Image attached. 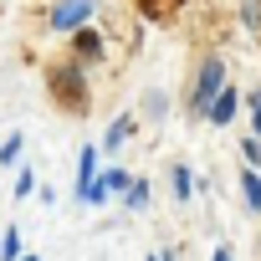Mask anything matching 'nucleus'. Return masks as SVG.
I'll list each match as a JSON object with an SVG mask.
<instances>
[{"mask_svg": "<svg viewBox=\"0 0 261 261\" xmlns=\"http://www.w3.org/2000/svg\"><path fill=\"white\" fill-rule=\"evenodd\" d=\"M246 102H251V134L261 139V87H251V97H246Z\"/></svg>", "mask_w": 261, "mask_h": 261, "instance_id": "nucleus-17", "label": "nucleus"}, {"mask_svg": "<svg viewBox=\"0 0 261 261\" xmlns=\"http://www.w3.org/2000/svg\"><path fill=\"white\" fill-rule=\"evenodd\" d=\"M97 16V0H57L51 6V31H77V26H87Z\"/></svg>", "mask_w": 261, "mask_h": 261, "instance_id": "nucleus-3", "label": "nucleus"}, {"mask_svg": "<svg viewBox=\"0 0 261 261\" xmlns=\"http://www.w3.org/2000/svg\"><path fill=\"white\" fill-rule=\"evenodd\" d=\"M149 200H154L149 179H134V185H128V195H123V205H128V210H149Z\"/></svg>", "mask_w": 261, "mask_h": 261, "instance_id": "nucleus-11", "label": "nucleus"}, {"mask_svg": "<svg viewBox=\"0 0 261 261\" xmlns=\"http://www.w3.org/2000/svg\"><path fill=\"white\" fill-rule=\"evenodd\" d=\"M128 134H134V113H123V118H113V123H108V134H102V154H118Z\"/></svg>", "mask_w": 261, "mask_h": 261, "instance_id": "nucleus-7", "label": "nucleus"}, {"mask_svg": "<svg viewBox=\"0 0 261 261\" xmlns=\"http://www.w3.org/2000/svg\"><path fill=\"white\" fill-rule=\"evenodd\" d=\"M210 261H230V246H215V251H210Z\"/></svg>", "mask_w": 261, "mask_h": 261, "instance_id": "nucleus-18", "label": "nucleus"}, {"mask_svg": "<svg viewBox=\"0 0 261 261\" xmlns=\"http://www.w3.org/2000/svg\"><path fill=\"white\" fill-rule=\"evenodd\" d=\"M169 179H174V200H179V205H190V195H195V174H190V164H174V169H169Z\"/></svg>", "mask_w": 261, "mask_h": 261, "instance_id": "nucleus-10", "label": "nucleus"}, {"mask_svg": "<svg viewBox=\"0 0 261 261\" xmlns=\"http://www.w3.org/2000/svg\"><path fill=\"white\" fill-rule=\"evenodd\" d=\"M241 195H246V210L251 215H261V169H241Z\"/></svg>", "mask_w": 261, "mask_h": 261, "instance_id": "nucleus-8", "label": "nucleus"}, {"mask_svg": "<svg viewBox=\"0 0 261 261\" xmlns=\"http://www.w3.org/2000/svg\"><path fill=\"white\" fill-rule=\"evenodd\" d=\"M21 144H26V134H11L6 144H0V164H6V169H11L16 159H21Z\"/></svg>", "mask_w": 261, "mask_h": 261, "instance_id": "nucleus-14", "label": "nucleus"}, {"mask_svg": "<svg viewBox=\"0 0 261 261\" xmlns=\"http://www.w3.org/2000/svg\"><path fill=\"white\" fill-rule=\"evenodd\" d=\"M97 179L108 185V195H128V185H134V174H128V169H118V164H108V169H97Z\"/></svg>", "mask_w": 261, "mask_h": 261, "instance_id": "nucleus-9", "label": "nucleus"}, {"mask_svg": "<svg viewBox=\"0 0 261 261\" xmlns=\"http://www.w3.org/2000/svg\"><path fill=\"white\" fill-rule=\"evenodd\" d=\"M0 261H21V230H6V236H0Z\"/></svg>", "mask_w": 261, "mask_h": 261, "instance_id": "nucleus-13", "label": "nucleus"}, {"mask_svg": "<svg viewBox=\"0 0 261 261\" xmlns=\"http://www.w3.org/2000/svg\"><path fill=\"white\" fill-rule=\"evenodd\" d=\"M21 261H41V256H21Z\"/></svg>", "mask_w": 261, "mask_h": 261, "instance_id": "nucleus-19", "label": "nucleus"}, {"mask_svg": "<svg viewBox=\"0 0 261 261\" xmlns=\"http://www.w3.org/2000/svg\"><path fill=\"white\" fill-rule=\"evenodd\" d=\"M149 261H164V256H149Z\"/></svg>", "mask_w": 261, "mask_h": 261, "instance_id": "nucleus-20", "label": "nucleus"}, {"mask_svg": "<svg viewBox=\"0 0 261 261\" xmlns=\"http://www.w3.org/2000/svg\"><path fill=\"white\" fill-rule=\"evenodd\" d=\"M236 108H241V92H236V87H230V82H225V87H220V92H215V102H210V113H205V118H210V123H215V128H225V123H230V118H236Z\"/></svg>", "mask_w": 261, "mask_h": 261, "instance_id": "nucleus-4", "label": "nucleus"}, {"mask_svg": "<svg viewBox=\"0 0 261 261\" xmlns=\"http://www.w3.org/2000/svg\"><path fill=\"white\" fill-rule=\"evenodd\" d=\"M241 26L246 31H261V0H241Z\"/></svg>", "mask_w": 261, "mask_h": 261, "instance_id": "nucleus-15", "label": "nucleus"}, {"mask_svg": "<svg viewBox=\"0 0 261 261\" xmlns=\"http://www.w3.org/2000/svg\"><path fill=\"white\" fill-rule=\"evenodd\" d=\"M97 159H102V149H97V144H87V149L77 154V200H82V190L97 179Z\"/></svg>", "mask_w": 261, "mask_h": 261, "instance_id": "nucleus-6", "label": "nucleus"}, {"mask_svg": "<svg viewBox=\"0 0 261 261\" xmlns=\"http://www.w3.org/2000/svg\"><path fill=\"white\" fill-rule=\"evenodd\" d=\"M46 87H51V102H57V108H67V113H77V118L92 108L87 72H82L77 62H62V67H51V72H46Z\"/></svg>", "mask_w": 261, "mask_h": 261, "instance_id": "nucleus-1", "label": "nucleus"}, {"mask_svg": "<svg viewBox=\"0 0 261 261\" xmlns=\"http://www.w3.org/2000/svg\"><path fill=\"white\" fill-rule=\"evenodd\" d=\"M220 87H225V62H220V57H205V62H200V77H195V92H190V108L205 118Z\"/></svg>", "mask_w": 261, "mask_h": 261, "instance_id": "nucleus-2", "label": "nucleus"}, {"mask_svg": "<svg viewBox=\"0 0 261 261\" xmlns=\"http://www.w3.org/2000/svg\"><path fill=\"white\" fill-rule=\"evenodd\" d=\"M31 195H36V169H31V164H26V169H21V174H16V200H21V205H26V200H31Z\"/></svg>", "mask_w": 261, "mask_h": 261, "instance_id": "nucleus-12", "label": "nucleus"}, {"mask_svg": "<svg viewBox=\"0 0 261 261\" xmlns=\"http://www.w3.org/2000/svg\"><path fill=\"white\" fill-rule=\"evenodd\" d=\"M72 51H77L82 62H102V57H108L102 36H97V31H87V26H77V31H72Z\"/></svg>", "mask_w": 261, "mask_h": 261, "instance_id": "nucleus-5", "label": "nucleus"}, {"mask_svg": "<svg viewBox=\"0 0 261 261\" xmlns=\"http://www.w3.org/2000/svg\"><path fill=\"white\" fill-rule=\"evenodd\" d=\"M241 154H246V164L251 169H261V139L251 134V139H241Z\"/></svg>", "mask_w": 261, "mask_h": 261, "instance_id": "nucleus-16", "label": "nucleus"}]
</instances>
